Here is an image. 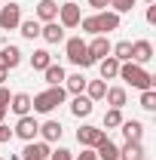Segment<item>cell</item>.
<instances>
[{
  "label": "cell",
  "instance_id": "cell-39",
  "mask_svg": "<svg viewBox=\"0 0 156 160\" xmlns=\"http://www.w3.org/2000/svg\"><path fill=\"white\" fill-rule=\"evenodd\" d=\"M3 80H6V68H0V86H3Z\"/></svg>",
  "mask_w": 156,
  "mask_h": 160
},
{
  "label": "cell",
  "instance_id": "cell-12",
  "mask_svg": "<svg viewBox=\"0 0 156 160\" xmlns=\"http://www.w3.org/2000/svg\"><path fill=\"white\" fill-rule=\"evenodd\" d=\"M95 19H98V34H110V31H117V28H119V12H107V9H101Z\"/></svg>",
  "mask_w": 156,
  "mask_h": 160
},
{
  "label": "cell",
  "instance_id": "cell-38",
  "mask_svg": "<svg viewBox=\"0 0 156 160\" xmlns=\"http://www.w3.org/2000/svg\"><path fill=\"white\" fill-rule=\"evenodd\" d=\"M147 22H150V25H156V3H150V6H147Z\"/></svg>",
  "mask_w": 156,
  "mask_h": 160
},
{
  "label": "cell",
  "instance_id": "cell-34",
  "mask_svg": "<svg viewBox=\"0 0 156 160\" xmlns=\"http://www.w3.org/2000/svg\"><path fill=\"white\" fill-rule=\"evenodd\" d=\"M74 160H98V154H95V148H83Z\"/></svg>",
  "mask_w": 156,
  "mask_h": 160
},
{
  "label": "cell",
  "instance_id": "cell-7",
  "mask_svg": "<svg viewBox=\"0 0 156 160\" xmlns=\"http://www.w3.org/2000/svg\"><path fill=\"white\" fill-rule=\"evenodd\" d=\"M86 49H89L92 62H98V59H107L113 46H110V40L104 37V34H95V40H92V43H86Z\"/></svg>",
  "mask_w": 156,
  "mask_h": 160
},
{
  "label": "cell",
  "instance_id": "cell-14",
  "mask_svg": "<svg viewBox=\"0 0 156 160\" xmlns=\"http://www.w3.org/2000/svg\"><path fill=\"white\" fill-rule=\"evenodd\" d=\"M40 37L46 40V43H61V40H64V28H61L58 22H43Z\"/></svg>",
  "mask_w": 156,
  "mask_h": 160
},
{
  "label": "cell",
  "instance_id": "cell-37",
  "mask_svg": "<svg viewBox=\"0 0 156 160\" xmlns=\"http://www.w3.org/2000/svg\"><path fill=\"white\" fill-rule=\"evenodd\" d=\"M89 6H92V9H98V12H101L104 6H110V0H89Z\"/></svg>",
  "mask_w": 156,
  "mask_h": 160
},
{
  "label": "cell",
  "instance_id": "cell-41",
  "mask_svg": "<svg viewBox=\"0 0 156 160\" xmlns=\"http://www.w3.org/2000/svg\"><path fill=\"white\" fill-rule=\"evenodd\" d=\"M144 3H156V0H144Z\"/></svg>",
  "mask_w": 156,
  "mask_h": 160
},
{
  "label": "cell",
  "instance_id": "cell-15",
  "mask_svg": "<svg viewBox=\"0 0 156 160\" xmlns=\"http://www.w3.org/2000/svg\"><path fill=\"white\" fill-rule=\"evenodd\" d=\"M58 19V3L55 0H40L37 3V22H55Z\"/></svg>",
  "mask_w": 156,
  "mask_h": 160
},
{
  "label": "cell",
  "instance_id": "cell-13",
  "mask_svg": "<svg viewBox=\"0 0 156 160\" xmlns=\"http://www.w3.org/2000/svg\"><path fill=\"white\" fill-rule=\"evenodd\" d=\"M92 108H95V102L89 99V96H83V92L71 99V114H74V117H89Z\"/></svg>",
  "mask_w": 156,
  "mask_h": 160
},
{
  "label": "cell",
  "instance_id": "cell-5",
  "mask_svg": "<svg viewBox=\"0 0 156 160\" xmlns=\"http://www.w3.org/2000/svg\"><path fill=\"white\" fill-rule=\"evenodd\" d=\"M19 22H21V6H19V3H6V6H0V28H3V31L19 28Z\"/></svg>",
  "mask_w": 156,
  "mask_h": 160
},
{
  "label": "cell",
  "instance_id": "cell-27",
  "mask_svg": "<svg viewBox=\"0 0 156 160\" xmlns=\"http://www.w3.org/2000/svg\"><path fill=\"white\" fill-rule=\"evenodd\" d=\"M104 99L110 102V108H122V105H126V89H122V86H110V89L104 92Z\"/></svg>",
  "mask_w": 156,
  "mask_h": 160
},
{
  "label": "cell",
  "instance_id": "cell-22",
  "mask_svg": "<svg viewBox=\"0 0 156 160\" xmlns=\"http://www.w3.org/2000/svg\"><path fill=\"white\" fill-rule=\"evenodd\" d=\"M64 89H67L71 96H80V92L86 89V77H83V74H67V77H64Z\"/></svg>",
  "mask_w": 156,
  "mask_h": 160
},
{
  "label": "cell",
  "instance_id": "cell-35",
  "mask_svg": "<svg viewBox=\"0 0 156 160\" xmlns=\"http://www.w3.org/2000/svg\"><path fill=\"white\" fill-rule=\"evenodd\" d=\"M9 139H12V129H9L6 123H0V145H6Z\"/></svg>",
  "mask_w": 156,
  "mask_h": 160
},
{
  "label": "cell",
  "instance_id": "cell-25",
  "mask_svg": "<svg viewBox=\"0 0 156 160\" xmlns=\"http://www.w3.org/2000/svg\"><path fill=\"white\" fill-rule=\"evenodd\" d=\"M43 74H46V83H49V86H61V83H64V77H67L61 65H49Z\"/></svg>",
  "mask_w": 156,
  "mask_h": 160
},
{
  "label": "cell",
  "instance_id": "cell-10",
  "mask_svg": "<svg viewBox=\"0 0 156 160\" xmlns=\"http://www.w3.org/2000/svg\"><path fill=\"white\" fill-rule=\"evenodd\" d=\"M153 59V43L150 40H135L132 43V62L135 65H147Z\"/></svg>",
  "mask_w": 156,
  "mask_h": 160
},
{
  "label": "cell",
  "instance_id": "cell-9",
  "mask_svg": "<svg viewBox=\"0 0 156 160\" xmlns=\"http://www.w3.org/2000/svg\"><path fill=\"white\" fill-rule=\"evenodd\" d=\"M101 139H104V129H98V126H80L77 129V142L83 148H95Z\"/></svg>",
  "mask_w": 156,
  "mask_h": 160
},
{
  "label": "cell",
  "instance_id": "cell-17",
  "mask_svg": "<svg viewBox=\"0 0 156 160\" xmlns=\"http://www.w3.org/2000/svg\"><path fill=\"white\" fill-rule=\"evenodd\" d=\"M119 126H122L126 142H141V136H144V123H141V120H122Z\"/></svg>",
  "mask_w": 156,
  "mask_h": 160
},
{
  "label": "cell",
  "instance_id": "cell-31",
  "mask_svg": "<svg viewBox=\"0 0 156 160\" xmlns=\"http://www.w3.org/2000/svg\"><path fill=\"white\" fill-rule=\"evenodd\" d=\"M77 28H83L86 34H98V19H95V16H86V19H80Z\"/></svg>",
  "mask_w": 156,
  "mask_h": 160
},
{
  "label": "cell",
  "instance_id": "cell-3",
  "mask_svg": "<svg viewBox=\"0 0 156 160\" xmlns=\"http://www.w3.org/2000/svg\"><path fill=\"white\" fill-rule=\"evenodd\" d=\"M64 52H67V59L74 62L77 68H89V65H95L92 56H89V49H86V43H83V37H71L67 43H64Z\"/></svg>",
  "mask_w": 156,
  "mask_h": 160
},
{
  "label": "cell",
  "instance_id": "cell-11",
  "mask_svg": "<svg viewBox=\"0 0 156 160\" xmlns=\"http://www.w3.org/2000/svg\"><path fill=\"white\" fill-rule=\"evenodd\" d=\"M19 65H21V49L19 46H3V49H0V68L12 71V68H19Z\"/></svg>",
  "mask_w": 156,
  "mask_h": 160
},
{
  "label": "cell",
  "instance_id": "cell-32",
  "mask_svg": "<svg viewBox=\"0 0 156 160\" xmlns=\"http://www.w3.org/2000/svg\"><path fill=\"white\" fill-rule=\"evenodd\" d=\"M110 6H113V12H132L135 9V0H110Z\"/></svg>",
  "mask_w": 156,
  "mask_h": 160
},
{
  "label": "cell",
  "instance_id": "cell-30",
  "mask_svg": "<svg viewBox=\"0 0 156 160\" xmlns=\"http://www.w3.org/2000/svg\"><path fill=\"white\" fill-rule=\"evenodd\" d=\"M141 108L144 111H156V92L153 89H144L141 92Z\"/></svg>",
  "mask_w": 156,
  "mask_h": 160
},
{
  "label": "cell",
  "instance_id": "cell-33",
  "mask_svg": "<svg viewBox=\"0 0 156 160\" xmlns=\"http://www.w3.org/2000/svg\"><path fill=\"white\" fill-rule=\"evenodd\" d=\"M49 160H74V154L67 148H58V151H49Z\"/></svg>",
  "mask_w": 156,
  "mask_h": 160
},
{
  "label": "cell",
  "instance_id": "cell-26",
  "mask_svg": "<svg viewBox=\"0 0 156 160\" xmlns=\"http://www.w3.org/2000/svg\"><path fill=\"white\" fill-rule=\"evenodd\" d=\"M52 65V56H49V49H37L34 56H31V68L34 71H46Z\"/></svg>",
  "mask_w": 156,
  "mask_h": 160
},
{
  "label": "cell",
  "instance_id": "cell-19",
  "mask_svg": "<svg viewBox=\"0 0 156 160\" xmlns=\"http://www.w3.org/2000/svg\"><path fill=\"white\" fill-rule=\"evenodd\" d=\"M98 71H101V80H113L119 74V62L113 56H107V59H98Z\"/></svg>",
  "mask_w": 156,
  "mask_h": 160
},
{
  "label": "cell",
  "instance_id": "cell-23",
  "mask_svg": "<svg viewBox=\"0 0 156 160\" xmlns=\"http://www.w3.org/2000/svg\"><path fill=\"white\" fill-rule=\"evenodd\" d=\"M40 25L37 19H25V22H19V31H21V37L25 40H34V37H40Z\"/></svg>",
  "mask_w": 156,
  "mask_h": 160
},
{
  "label": "cell",
  "instance_id": "cell-24",
  "mask_svg": "<svg viewBox=\"0 0 156 160\" xmlns=\"http://www.w3.org/2000/svg\"><path fill=\"white\" fill-rule=\"evenodd\" d=\"M104 92H107V83H104V80H86V96L92 102L104 99Z\"/></svg>",
  "mask_w": 156,
  "mask_h": 160
},
{
  "label": "cell",
  "instance_id": "cell-40",
  "mask_svg": "<svg viewBox=\"0 0 156 160\" xmlns=\"http://www.w3.org/2000/svg\"><path fill=\"white\" fill-rule=\"evenodd\" d=\"M3 117H6V108H3V105H0V123H3Z\"/></svg>",
  "mask_w": 156,
  "mask_h": 160
},
{
  "label": "cell",
  "instance_id": "cell-36",
  "mask_svg": "<svg viewBox=\"0 0 156 160\" xmlns=\"http://www.w3.org/2000/svg\"><path fill=\"white\" fill-rule=\"evenodd\" d=\"M9 99H12V96H9V89H6V86H0V105H3V108H9Z\"/></svg>",
  "mask_w": 156,
  "mask_h": 160
},
{
  "label": "cell",
  "instance_id": "cell-6",
  "mask_svg": "<svg viewBox=\"0 0 156 160\" xmlns=\"http://www.w3.org/2000/svg\"><path fill=\"white\" fill-rule=\"evenodd\" d=\"M37 132H40V123L31 117V114H25V117H19L12 136H19V139H25V142H34V139H37Z\"/></svg>",
  "mask_w": 156,
  "mask_h": 160
},
{
  "label": "cell",
  "instance_id": "cell-20",
  "mask_svg": "<svg viewBox=\"0 0 156 160\" xmlns=\"http://www.w3.org/2000/svg\"><path fill=\"white\" fill-rule=\"evenodd\" d=\"M9 108L19 114V117H25V114H31V96L28 92H16L12 99H9Z\"/></svg>",
  "mask_w": 156,
  "mask_h": 160
},
{
  "label": "cell",
  "instance_id": "cell-2",
  "mask_svg": "<svg viewBox=\"0 0 156 160\" xmlns=\"http://www.w3.org/2000/svg\"><path fill=\"white\" fill-rule=\"evenodd\" d=\"M64 99H67V89H64V86H49L46 92H37V96L31 99V108L40 111V114H49L52 108L64 105Z\"/></svg>",
  "mask_w": 156,
  "mask_h": 160
},
{
  "label": "cell",
  "instance_id": "cell-1",
  "mask_svg": "<svg viewBox=\"0 0 156 160\" xmlns=\"http://www.w3.org/2000/svg\"><path fill=\"white\" fill-rule=\"evenodd\" d=\"M117 77H122L129 86H135V89H153V74L150 71H144V65H135V62H119V74Z\"/></svg>",
  "mask_w": 156,
  "mask_h": 160
},
{
  "label": "cell",
  "instance_id": "cell-8",
  "mask_svg": "<svg viewBox=\"0 0 156 160\" xmlns=\"http://www.w3.org/2000/svg\"><path fill=\"white\" fill-rule=\"evenodd\" d=\"M19 157L21 160H49V142H28Z\"/></svg>",
  "mask_w": 156,
  "mask_h": 160
},
{
  "label": "cell",
  "instance_id": "cell-18",
  "mask_svg": "<svg viewBox=\"0 0 156 160\" xmlns=\"http://www.w3.org/2000/svg\"><path fill=\"white\" fill-rule=\"evenodd\" d=\"M61 132H64V129H61L58 120H46V123L40 126L37 136H43V142H58V139H61Z\"/></svg>",
  "mask_w": 156,
  "mask_h": 160
},
{
  "label": "cell",
  "instance_id": "cell-21",
  "mask_svg": "<svg viewBox=\"0 0 156 160\" xmlns=\"http://www.w3.org/2000/svg\"><path fill=\"white\" fill-rule=\"evenodd\" d=\"M119 160H144V148L141 142H126L119 148Z\"/></svg>",
  "mask_w": 156,
  "mask_h": 160
},
{
  "label": "cell",
  "instance_id": "cell-16",
  "mask_svg": "<svg viewBox=\"0 0 156 160\" xmlns=\"http://www.w3.org/2000/svg\"><path fill=\"white\" fill-rule=\"evenodd\" d=\"M95 154H98V160H119V148L104 136V139L95 145Z\"/></svg>",
  "mask_w": 156,
  "mask_h": 160
},
{
  "label": "cell",
  "instance_id": "cell-4",
  "mask_svg": "<svg viewBox=\"0 0 156 160\" xmlns=\"http://www.w3.org/2000/svg\"><path fill=\"white\" fill-rule=\"evenodd\" d=\"M80 19H83V12H80V6L74 3V0H67L64 6H58V25L61 28H77L80 25Z\"/></svg>",
  "mask_w": 156,
  "mask_h": 160
},
{
  "label": "cell",
  "instance_id": "cell-28",
  "mask_svg": "<svg viewBox=\"0 0 156 160\" xmlns=\"http://www.w3.org/2000/svg\"><path fill=\"white\" fill-rule=\"evenodd\" d=\"M110 52H113V59H117V62H132V43H129V40H119Z\"/></svg>",
  "mask_w": 156,
  "mask_h": 160
},
{
  "label": "cell",
  "instance_id": "cell-29",
  "mask_svg": "<svg viewBox=\"0 0 156 160\" xmlns=\"http://www.w3.org/2000/svg\"><path fill=\"white\" fill-rule=\"evenodd\" d=\"M119 123H122V111H119V108H110V111L104 114V126H107V129H117Z\"/></svg>",
  "mask_w": 156,
  "mask_h": 160
}]
</instances>
